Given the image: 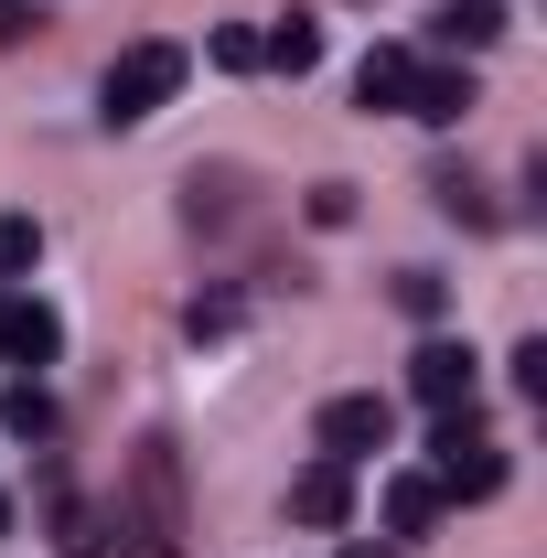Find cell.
I'll list each match as a JSON object with an SVG mask.
<instances>
[{
	"instance_id": "5b68a950",
	"label": "cell",
	"mask_w": 547,
	"mask_h": 558,
	"mask_svg": "<svg viewBox=\"0 0 547 558\" xmlns=\"http://www.w3.org/2000/svg\"><path fill=\"white\" fill-rule=\"evenodd\" d=\"M409 387H418V409L462 418V409H473V387H483V365H473L462 344H418V354H409Z\"/></svg>"
},
{
	"instance_id": "3957f363",
	"label": "cell",
	"mask_w": 547,
	"mask_h": 558,
	"mask_svg": "<svg viewBox=\"0 0 547 558\" xmlns=\"http://www.w3.org/2000/svg\"><path fill=\"white\" fill-rule=\"evenodd\" d=\"M440 462H429V484L440 494H462V505H483V494H505V440H483L473 409L462 418H440V440H429Z\"/></svg>"
},
{
	"instance_id": "4fadbf2b",
	"label": "cell",
	"mask_w": 547,
	"mask_h": 558,
	"mask_svg": "<svg viewBox=\"0 0 547 558\" xmlns=\"http://www.w3.org/2000/svg\"><path fill=\"white\" fill-rule=\"evenodd\" d=\"M54 548H65V558H108V515L65 494V505H54Z\"/></svg>"
},
{
	"instance_id": "ffe728a7",
	"label": "cell",
	"mask_w": 547,
	"mask_h": 558,
	"mask_svg": "<svg viewBox=\"0 0 547 558\" xmlns=\"http://www.w3.org/2000/svg\"><path fill=\"white\" fill-rule=\"evenodd\" d=\"M33 33V0H0V44H22Z\"/></svg>"
},
{
	"instance_id": "7a4b0ae2",
	"label": "cell",
	"mask_w": 547,
	"mask_h": 558,
	"mask_svg": "<svg viewBox=\"0 0 547 558\" xmlns=\"http://www.w3.org/2000/svg\"><path fill=\"white\" fill-rule=\"evenodd\" d=\"M172 86H183V44H130L108 65V86H97V108H108V130H130L150 108H172Z\"/></svg>"
},
{
	"instance_id": "8fae6325",
	"label": "cell",
	"mask_w": 547,
	"mask_h": 558,
	"mask_svg": "<svg viewBox=\"0 0 547 558\" xmlns=\"http://www.w3.org/2000/svg\"><path fill=\"white\" fill-rule=\"evenodd\" d=\"M398 97H409V54H398V44H376V54L354 65V108H398Z\"/></svg>"
},
{
	"instance_id": "6da1fadb",
	"label": "cell",
	"mask_w": 547,
	"mask_h": 558,
	"mask_svg": "<svg viewBox=\"0 0 547 558\" xmlns=\"http://www.w3.org/2000/svg\"><path fill=\"white\" fill-rule=\"evenodd\" d=\"M108 537H119V558H183V451H172V429H150L130 462H119Z\"/></svg>"
},
{
	"instance_id": "44dd1931",
	"label": "cell",
	"mask_w": 547,
	"mask_h": 558,
	"mask_svg": "<svg viewBox=\"0 0 547 558\" xmlns=\"http://www.w3.org/2000/svg\"><path fill=\"white\" fill-rule=\"evenodd\" d=\"M343 558H387V548H376V537H354V548H343Z\"/></svg>"
},
{
	"instance_id": "8992f818",
	"label": "cell",
	"mask_w": 547,
	"mask_h": 558,
	"mask_svg": "<svg viewBox=\"0 0 547 558\" xmlns=\"http://www.w3.org/2000/svg\"><path fill=\"white\" fill-rule=\"evenodd\" d=\"M0 354H11V365H54V354H65L54 301H33V290H0Z\"/></svg>"
},
{
	"instance_id": "7c38bea8",
	"label": "cell",
	"mask_w": 547,
	"mask_h": 558,
	"mask_svg": "<svg viewBox=\"0 0 547 558\" xmlns=\"http://www.w3.org/2000/svg\"><path fill=\"white\" fill-rule=\"evenodd\" d=\"M494 33H505V0H440V44H494Z\"/></svg>"
},
{
	"instance_id": "5bb4252c",
	"label": "cell",
	"mask_w": 547,
	"mask_h": 558,
	"mask_svg": "<svg viewBox=\"0 0 547 558\" xmlns=\"http://www.w3.org/2000/svg\"><path fill=\"white\" fill-rule=\"evenodd\" d=\"M0 429H11V440H54V398H44V387L22 376V387L0 398Z\"/></svg>"
},
{
	"instance_id": "277c9868",
	"label": "cell",
	"mask_w": 547,
	"mask_h": 558,
	"mask_svg": "<svg viewBox=\"0 0 547 558\" xmlns=\"http://www.w3.org/2000/svg\"><path fill=\"white\" fill-rule=\"evenodd\" d=\"M387 429H398L387 398H323V418H312L323 462H343V473H354V462H376V451H387Z\"/></svg>"
},
{
	"instance_id": "7402d4cb",
	"label": "cell",
	"mask_w": 547,
	"mask_h": 558,
	"mask_svg": "<svg viewBox=\"0 0 547 558\" xmlns=\"http://www.w3.org/2000/svg\"><path fill=\"white\" fill-rule=\"evenodd\" d=\"M0 526H11V505H0Z\"/></svg>"
},
{
	"instance_id": "2e32d148",
	"label": "cell",
	"mask_w": 547,
	"mask_h": 558,
	"mask_svg": "<svg viewBox=\"0 0 547 558\" xmlns=\"http://www.w3.org/2000/svg\"><path fill=\"white\" fill-rule=\"evenodd\" d=\"M33 258H44V226L33 215H0V279H22Z\"/></svg>"
},
{
	"instance_id": "e0dca14e",
	"label": "cell",
	"mask_w": 547,
	"mask_h": 558,
	"mask_svg": "<svg viewBox=\"0 0 547 558\" xmlns=\"http://www.w3.org/2000/svg\"><path fill=\"white\" fill-rule=\"evenodd\" d=\"M440 301H451V290H440L429 269H398V312H418V323H440Z\"/></svg>"
},
{
	"instance_id": "ba28073f",
	"label": "cell",
	"mask_w": 547,
	"mask_h": 558,
	"mask_svg": "<svg viewBox=\"0 0 547 558\" xmlns=\"http://www.w3.org/2000/svg\"><path fill=\"white\" fill-rule=\"evenodd\" d=\"M290 515H301V526H343V515H354V473H343V462H312V473L290 484Z\"/></svg>"
},
{
	"instance_id": "d6986e66",
	"label": "cell",
	"mask_w": 547,
	"mask_h": 558,
	"mask_svg": "<svg viewBox=\"0 0 547 558\" xmlns=\"http://www.w3.org/2000/svg\"><path fill=\"white\" fill-rule=\"evenodd\" d=\"M215 65L247 75V65H258V33H247V22H226V33H215Z\"/></svg>"
},
{
	"instance_id": "ac0fdd59",
	"label": "cell",
	"mask_w": 547,
	"mask_h": 558,
	"mask_svg": "<svg viewBox=\"0 0 547 558\" xmlns=\"http://www.w3.org/2000/svg\"><path fill=\"white\" fill-rule=\"evenodd\" d=\"M301 215H312V226H354V183H312V205H301Z\"/></svg>"
},
{
	"instance_id": "9c48e42d",
	"label": "cell",
	"mask_w": 547,
	"mask_h": 558,
	"mask_svg": "<svg viewBox=\"0 0 547 558\" xmlns=\"http://www.w3.org/2000/svg\"><path fill=\"white\" fill-rule=\"evenodd\" d=\"M258 65L312 75V65H323V22H301V11H290V22H269V33H258Z\"/></svg>"
},
{
	"instance_id": "30bf717a",
	"label": "cell",
	"mask_w": 547,
	"mask_h": 558,
	"mask_svg": "<svg viewBox=\"0 0 547 558\" xmlns=\"http://www.w3.org/2000/svg\"><path fill=\"white\" fill-rule=\"evenodd\" d=\"M440 505H451V494L429 484V473H398V484H387V526H398V537H429Z\"/></svg>"
},
{
	"instance_id": "52a82bcc",
	"label": "cell",
	"mask_w": 547,
	"mask_h": 558,
	"mask_svg": "<svg viewBox=\"0 0 547 558\" xmlns=\"http://www.w3.org/2000/svg\"><path fill=\"white\" fill-rule=\"evenodd\" d=\"M473 108V75H451V65H409V97H398V119H418V130H451Z\"/></svg>"
},
{
	"instance_id": "9a60e30c",
	"label": "cell",
	"mask_w": 547,
	"mask_h": 558,
	"mask_svg": "<svg viewBox=\"0 0 547 558\" xmlns=\"http://www.w3.org/2000/svg\"><path fill=\"white\" fill-rule=\"evenodd\" d=\"M429 194H440V215H462V226H494V194H483L473 172H440Z\"/></svg>"
}]
</instances>
